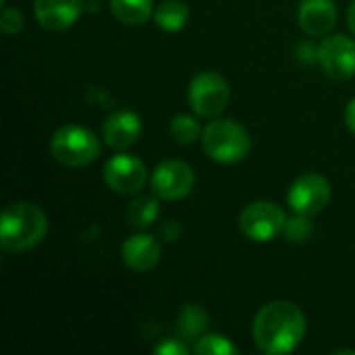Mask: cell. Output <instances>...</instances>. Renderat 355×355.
<instances>
[{
  "label": "cell",
  "mask_w": 355,
  "mask_h": 355,
  "mask_svg": "<svg viewBox=\"0 0 355 355\" xmlns=\"http://www.w3.org/2000/svg\"><path fill=\"white\" fill-rule=\"evenodd\" d=\"M208 324H210L208 312L198 304H189L179 312L177 335L187 341H198L204 335V331L208 329Z\"/></svg>",
  "instance_id": "cell-15"
},
{
  "label": "cell",
  "mask_w": 355,
  "mask_h": 355,
  "mask_svg": "<svg viewBox=\"0 0 355 355\" xmlns=\"http://www.w3.org/2000/svg\"><path fill=\"white\" fill-rule=\"evenodd\" d=\"M252 333L262 354H291L306 335V314L293 302H270L256 314Z\"/></svg>",
  "instance_id": "cell-1"
},
{
  "label": "cell",
  "mask_w": 355,
  "mask_h": 355,
  "mask_svg": "<svg viewBox=\"0 0 355 355\" xmlns=\"http://www.w3.org/2000/svg\"><path fill=\"white\" fill-rule=\"evenodd\" d=\"M283 233L287 235V239H289L291 243H306V241L312 237V233H314V225H312L310 216H306V214H295L293 218L287 220Z\"/></svg>",
  "instance_id": "cell-21"
},
{
  "label": "cell",
  "mask_w": 355,
  "mask_h": 355,
  "mask_svg": "<svg viewBox=\"0 0 355 355\" xmlns=\"http://www.w3.org/2000/svg\"><path fill=\"white\" fill-rule=\"evenodd\" d=\"M110 10L125 25H144L154 15V0H110Z\"/></svg>",
  "instance_id": "cell-16"
},
{
  "label": "cell",
  "mask_w": 355,
  "mask_h": 355,
  "mask_svg": "<svg viewBox=\"0 0 355 355\" xmlns=\"http://www.w3.org/2000/svg\"><path fill=\"white\" fill-rule=\"evenodd\" d=\"M202 133L204 131H202L200 123L191 114H177L171 121V135L175 137L177 144H183V146L196 144Z\"/></svg>",
  "instance_id": "cell-19"
},
{
  "label": "cell",
  "mask_w": 355,
  "mask_h": 355,
  "mask_svg": "<svg viewBox=\"0 0 355 355\" xmlns=\"http://www.w3.org/2000/svg\"><path fill=\"white\" fill-rule=\"evenodd\" d=\"M141 135V119L131 110H116L112 112L102 129V137L112 150H127L131 148Z\"/></svg>",
  "instance_id": "cell-13"
},
{
  "label": "cell",
  "mask_w": 355,
  "mask_h": 355,
  "mask_svg": "<svg viewBox=\"0 0 355 355\" xmlns=\"http://www.w3.org/2000/svg\"><path fill=\"white\" fill-rule=\"evenodd\" d=\"M48 233L46 214L29 202H15L2 210L0 248L10 254L27 252L44 241Z\"/></svg>",
  "instance_id": "cell-2"
},
{
  "label": "cell",
  "mask_w": 355,
  "mask_h": 355,
  "mask_svg": "<svg viewBox=\"0 0 355 355\" xmlns=\"http://www.w3.org/2000/svg\"><path fill=\"white\" fill-rule=\"evenodd\" d=\"M158 214H160L158 200L150 198V196H141L129 204L127 223L135 229H148L150 225H154L158 220Z\"/></svg>",
  "instance_id": "cell-18"
},
{
  "label": "cell",
  "mask_w": 355,
  "mask_h": 355,
  "mask_svg": "<svg viewBox=\"0 0 355 355\" xmlns=\"http://www.w3.org/2000/svg\"><path fill=\"white\" fill-rule=\"evenodd\" d=\"M193 354L198 355H237L239 347L225 335H202L196 341Z\"/></svg>",
  "instance_id": "cell-20"
},
{
  "label": "cell",
  "mask_w": 355,
  "mask_h": 355,
  "mask_svg": "<svg viewBox=\"0 0 355 355\" xmlns=\"http://www.w3.org/2000/svg\"><path fill=\"white\" fill-rule=\"evenodd\" d=\"M162 248L156 237L152 235H133L123 243L121 256L127 268L135 272H148L160 262Z\"/></svg>",
  "instance_id": "cell-14"
},
{
  "label": "cell",
  "mask_w": 355,
  "mask_h": 355,
  "mask_svg": "<svg viewBox=\"0 0 355 355\" xmlns=\"http://www.w3.org/2000/svg\"><path fill=\"white\" fill-rule=\"evenodd\" d=\"M23 23H25V19H23L21 10H17V8H4V10H2V17H0V29H2L6 35H15V33H19V31L23 29Z\"/></svg>",
  "instance_id": "cell-22"
},
{
  "label": "cell",
  "mask_w": 355,
  "mask_h": 355,
  "mask_svg": "<svg viewBox=\"0 0 355 355\" xmlns=\"http://www.w3.org/2000/svg\"><path fill=\"white\" fill-rule=\"evenodd\" d=\"M347 25H349V29H352V33H354L355 37V2L349 6V10H347Z\"/></svg>",
  "instance_id": "cell-25"
},
{
  "label": "cell",
  "mask_w": 355,
  "mask_h": 355,
  "mask_svg": "<svg viewBox=\"0 0 355 355\" xmlns=\"http://www.w3.org/2000/svg\"><path fill=\"white\" fill-rule=\"evenodd\" d=\"M345 125H347V129L355 135V98L347 104V108H345Z\"/></svg>",
  "instance_id": "cell-24"
},
{
  "label": "cell",
  "mask_w": 355,
  "mask_h": 355,
  "mask_svg": "<svg viewBox=\"0 0 355 355\" xmlns=\"http://www.w3.org/2000/svg\"><path fill=\"white\" fill-rule=\"evenodd\" d=\"M206 154L220 164L241 162L252 150L250 131L237 121H214L202 133Z\"/></svg>",
  "instance_id": "cell-4"
},
{
  "label": "cell",
  "mask_w": 355,
  "mask_h": 355,
  "mask_svg": "<svg viewBox=\"0 0 355 355\" xmlns=\"http://www.w3.org/2000/svg\"><path fill=\"white\" fill-rule=\"evenodd\" d=\"M100 139L98 135L81 125H64L56 129L50 139L52 158L69 168H81L92 164L100 156Z\"/></svg>",
  "instance_id": "cell-3"
},
{
  "label": "cell",
  "mask_w": 355,
  "mask_h": 355,
  "mask_svg": "<svg viewBox=\"0 0 355 355\" xmlns=\"http://www.w3.org/2000/svg\"><path fill=\"white\" fill-rule=\"evenodd\" d=\"M83 0H35L33 10L35 19L44 29L64 31L69 29L83 12Z\"/></svg>",
  "instance_id": "cell-11"
},
{
  "label": "cell",
  "mask_w": 355,
  "mask_h": 355,
  "mask_svg": "<svg viewBox=\"0 0 355 355\" xmlns=\"http://www.w3.org/2000/svg\"><path fill=\"white\" fill-rule=\"evenodd\" d=\"M187 98H189L191 110L198 116L214 119L220 112H225V108L229 106L231 87L223 75H218L214 71H204L191 79Z\"/></svg>",
  "instance_id": "cell-5"
},
{
  "label": "cell",
  "mask_w": 355,
  "mask_h": 355,
  "mask_svg": "<svg viewBox=\"0 0 355 355\" xmlns=\"http://www.w3.org/2000/svg\"><path fill=\"white\" fill-rule=\"evenodd\" d=\"M154 354L158 355H187L189 354V347L183 343V339L181 337H177V339H166V341H162L160 345H156L154 347Z\"/></svg>",
  "instance_id": "cell-23"
},
{
  "label": "cell",
  "mask_w": 355,
  "mask_h": 355,
  "mask_svg": "<svg viewBox=\"0 0 355 355\" xmlns=\"http://www.w3.org/2000/svg\"><path fill=\"white\" fill-rule=\"evenodd\" d=\"M297 23L312 37L327 35L337 25V6L333 0H302L297 6Z\"/></svg>",
  "instance_id": "cell-12"
},
{
  "label": "cell",
  "mask_w": 355,
  "mask_h": 355,
  "mask_svg": "<svg viewBox=\"0 0 355 355\" xmlns=\"http://www.w3.org/2000/svg\"><path fill=\"white\" fill-rule=\"evenodd\" d=\"M187 19H189V8L181 0H164L154 10V23L168 33L181 31L187 25Z\"/></svg>",
  "instance_id": "cell-17"
},
{
  "label": "cell",
  "mask_w": 355,
  "mask_h": 355,
  "mask_svg": "<svg viewBox=\"0 0 355 355\" xmlns=\"http://www.w3.org/2000/svg\"><path fill=\"white\" fill-rule=\"evenodd\" d=\"M316 58L322 71L335 81H347L355 75V42L347 35H329L320 42Z\"/></svg>",
  "instance_id": "cell-9"
},
{
  "label": "cell",
  "mask_w": 355,
  "mask_h": 355,
  "mask_svg": "<svg viewBox=\"0 0 355 355\" xmlns=\"http://www.w3.org/2000/svg\"><path fill=\"white\" fill-rule=\"evenodd\" d=\"M287 202L295 214L316 216L331 202V183L322 175H316V173L302 175L289 187Z\"/></svg>",
  "instance_id": "cell-7"
},
{
  "label": "cell",
  "mask_w": 355,
  "mask_h": 355,
  "mask_svg": "<svg viewBox=\"0 0 355 355\" xmlns=\"http://www.w3.org/2000/svg\"><path fill=\"white\" fill-rule=\"evenodd\" d=\"M150 183L156 198L177 202L191 193L196 185V175L193 168L181 160H164L154 168Z\"/></svg>",
  "instance_id": "cell-8"
},
{
  "label": "cell",
  "mask_w": 355,
  "mask_h": 355,
  "mask_svg": "<svg viewBox=\"0 0 355 355\" xmlns=\"http://www.w3.org/2000/svg\"><path fill=\"white\" fill-rule=\"evenodd\" d=\"M104 181L112 191L133 196L148 183V168L131 154H116L104 164Z\"/></svg>",
  "instance_id": "cell-10"
},
{
  "label": "cell",
  "mask_w": 355,
  "mask_h": 355,
  "mask_svg": "<svg viewBox=\"0 0 355 355\" xmlns=\"http://www.w3.org/2000/svg\"><path fill=\"white\" fill-rule=\"evenodd\" d=\"M285 225H287V216H285L283 208L268 200L252 202L250 206L243 208V212L239 216L241 233L248 239L258 241V243L272 241L277 235H281L285 231Z\"/></svg>",
  "instance_id": "cell-6"
}]
</instances>
